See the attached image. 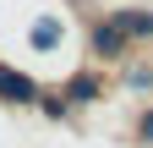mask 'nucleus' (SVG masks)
I'll return each instance as SVG.
<instances>
[{
    "label": "nucleus",
    "mask_w": 153,
    "mask_h": 148,
    "mask_svg": "<svg viewBox=\"0 0 153 148\" xmlns=\"http://www.w3.org/2000/svg\"><path fill=\"white\" fill-rule=\"evenodd\" d=\"M33 44H55V22H38L33 28Z\"/></svg>",
    "instance_id": "4"
},
{
    "label": "nucleus",
    "mask_w": 153,
    "mask_h": 148,
    "mask_svg": "<svg viewBox=\"0 0 153 148\" xmlns=\"http://www.w3.org/2000/svg\"><path fill=\"white\" fill-rule=\"evenodd\" d=\"M120 44H126L120 28H104V22L93 28V49H99V55H120Z\"/></svg>",
    "instance_id": "2"
},
{
    "label": "nucleus",
    "mask_w": 153,
    "mask_h": 148,
    "mask_svg": "<svg viewBox=\"0 0 153 148\" xmlns=\"http://www.w3.org/2000/svg\"><path fill=\"white\" fill-rule=\"evenodd\" d=\"M142 132H148V137H153V115H148V121H142Z\"/></svg>",
    "instance_id": "5"
},
{
    "label": "nucleus",
    "mask_w": 153,
    "mask_h": 148,
    "mask_svg": "<svg viewBox=\"0 0 153 148\" xmlns=\"http://www.w3.org/2000/svg\"><path fill=\"white\" fill-rule=\"evenodd\" d=\"M0 93H16V99H27V93H33V82H27V77H11V71H0Z\"/></svg>",
    "instance_id": "3"
},
{
    "label": "nucleus",
    "mask_w": 153,
    "mask_h": 148,
    "mask_svg": "<svg viewBox=\"0 0 153 148\" xmlns=\"http://www.w3.org/2000/svg\"><path fill=\"white\" fill-rule=\"evenodd\" d=\"M115 28H120V39H142V33H153V16H142V11H120V16H115Z\"/></svg>",
    "instance_id": "1"
}]
</instances>
